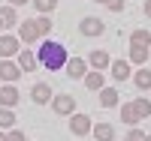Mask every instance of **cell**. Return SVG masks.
<instances>
[{"instance_id":"1","label":"cell","mask_w":151,"mask_h":141,"mask_svg":"<svg viewBox=\"0 0 151 141\" xmlns=\"http://www.w3.org/2000/svg\"><path fill=\"white\" fill-rule=\"evenodd\" d=\"M67 60H70V51L60 45V42H52V39H45L42 48H40V54H36V63L45 66L48 72H60V69L67 66Z\"/></svg>"},{"instance_id":"2","label":"cell","mask_w":151,"mask_h":141,"mask_svg":"<svg viewBox=\"0 0 151 141\" xmlns=\"http://www.w3.org/2000/svg\"><path fill=\"white\" fill-rule=\"evenodd\" d=\"M52 111L60 114V117L76 114V96H73V93H58V96H52Z\"/></svg>"},{"instance_id":"3","label":"cell","mask_w":151,"mask_h":141,"mask_svg":"<svg viewBox=\"0 0 151 141\" xmlns=\"http://www.w3.org/2000/svg\"><path fill=\"white\" fill-rule=\"evenodd\" d=\"M18 51H21V39L18 36H9V33L0 36V60H12Z\"/></svg>"},{"instance_id":"4","label":"cell","mask_w":151,"mask_h":141,"mask_svg":"<svg viewBox=\"0 0 151 141\" xmlns=\"http://www.w3.org/2000/svg\"><path fill=\"white\" fill-rule=\"evenodd\" d=\"M91 117L88 114H70V132L76 138H85V135H91Z\"/></svg>"},{"instance_id":"5","label":"cell","mask_w":151,"mask_h":141,"mask_svg":"<svg viewBox=\"0 0 151 141\" xmlns=\"http://www.w3.org/2000/svg\"><path fill=\"white\" fill-rule=\"evenodd\" d=\"M79 33H82V36H103V33H106V24H103V18L88 15V18L79 21Z\"/></svg>"},{"instance_id":"6","label":"cell","mask_w":151,"mask_h":141,"mask_svg":"<svg viewBox=\"0 0 151 141\" xmlns=\"http://www.w3.org/2000/svg\"><path fill=\"white\" fill-rule=\"evenodd\" d=\"M18 39H21L24 45H30V42H36V39H40V30H36V18H33V21H18Z\"/></svg>"},{"instance_id":"7","label":"cell","mask_w":151,"mask_h":141,"mask_svg":"<svg viewBox=\"0 0 151 141\" xmlns=\"http://www.w3.org/2000/svg\"><path fill=\"white\" fill-rule=\"evenodd\" d=\"M18 99H21V93H18V87H15V84L0 87V108H15V105H18Z\"/></svg>"},{"instance_id":"8","label":"cell","mask_w":151,"mask_h":141,"mask_svg":"<svg viewBox=\"0 0 151 141\" xmlns=\"http://www.w3.org/2000/svg\"><path fill=\"white\" fill-rule=\"evenodd\" d=\"M64 69H67V75H70L73 81H76V78H85V75H88V60H82V57H70Z\"/></svg>"},{"instance_id":"9","label":"cell","mask_w":151,"mask_h":141,"mask_svg":"<svg viewBox=\"0 0 151 141\" xmlns=\"http://www.w3.org/2000/svg\"><path fill=\"white\" fill-rule=\"evenodd\" d=\"M18 78H21L18 63H12V60H0V81L12 84V81H18Z\"/></svg>"},{"instance_id":"10","label":"cell","mask_w":151,"mask_h":141,"mask_svg":"<svg viewBox=\"0 0 151 141\" xmlns=\"http://www.w3.org/2000/svg\"><path fill=\"white\" fill-rule=\"evenodd\" d=\"M15 57H18L15 63H18V69H21V72H33L36 66H40V63H36V54H33L30 48H21Z\"/></svg>"},{"instance_id":"11","label":"cell","mask_w":151,"mask_h":141,"mask_svg":"<svg viewBox=\"0 0 151 141\" xmlns=\"http://www.w3.org/2000/svg\"><path fill=\"white\" fill-rule=\"evenodd\" d=\"M109 63H112V60H109V54H106L103 48H94L91 54H88V66H94L97 72H103V69H109Z\"/></svg>"},{"instance_id":"12","label":"cell","mask_w":151,"mask_h":141,"mask_svg":"<svg viewBox=\"0 0 151 141\" xmlns=\"http://www.w3.org/2000/svg\"><path fill=\"white\" fill-rule=\"evenodd\" d=\"M109 69H112V78H115V81H127L130 75H133L127 60H112V63H109Z\"/></svg>"},{"instance_id":"13","label":"cell","mask_w":151,"mask_h":141,"mask_svg":"<svg viewBox=\"0 0 151 141\" xmlns=\"http://www.w3.org/2000/svg\"><path fill=\"white\" fill-rule=\"evenodd\" d=\"M30 99L36 102V105H45V102L52 99V87L42 84V81H40V84H33V87H30Z\"/></svg>"},{"instance_id":"14","label":"cell","mask_w":151,"mask_h":141,"mask_svg":"<svg viewBox=\"0 0 151 141\" xmlns=\"http://www.w3.org/2000/svg\"><path fill=\"white\" fill-rule=\"evenodd\" d=\"M91 132L97 141H115V126L112 123H97V126H91Z\"/></svg>"},{"instance_id":"15","label":"cell","mask_w":151,"mask_h":141,"mask_svg":"<svg viewBox=\"0 0 151 141\" xmlns=\"http://www.w3.org/2000/svg\"><path fill=\"white\" fill-rule=\"evenodd\" d=\"M0 27H18V15H15V6H0Z\"/></svg>"},{"instance_id":"16","label":"cell","mask_w":151,"mask_h":141,"mask_svg":"<svg viewBox=\"0 0 151 141\" xmlns=\"http://www.w3.org/2000/svg\"><path fill=\"white\" fill-rule=\"evenodd\" d=\"M85 87H88V90H103V87H106V78H103V72H88L85 75Z\"/></svg>"},{"instance_id":"17","label":"cell","mask_w":151,"mask_h":141,"mask_svg":"<svg viewBox=\"0 0 151 141\" xmlns=\"http://www.w3.org/2000/svg\"><path fill=\"white\" fill-rule=\"evenodd\" d=\"M100 105L103 108H115L118 105V90L115 87H103V90H100Z\"/></svg>"},{"instance_id":"18","label":"cell","mask_w":151,"mask_h":141,"mask_svg":"<svg viewBox=\"0 0 151 141\" xmlns=\"http://www.w3.org/2000/svg\"><path fill=\"white\" fill-rule=\"evenodd\" d=\"M130 45L133 48H148L151 45V33L148 30H133L130 33Z\"/></svg>"},{"instance_id":"19","label":"cell","mask_w":151,"mask_h":141,"mask_svg":"<svg viewBox=\"0 0 151 141\" xmlns=\"http://www.w3.org/2000/svg\"><path fill=\"white\" fill-rule=\"evenodd\" d=\"M121 123H127V126H136V123H139V114H136L133 102H127V105H121Z\"/></svg>"},{"instance_id":"20","label":"cell","mask_w":151,"mask_h":141,"mask_svg":"<svg viewBox=\"0 0 151 141\" xmlns=\"http://www.w3.org/2000/svg\"><path fill=\"white\" fill-rule=\"evenodd\" d=\"M133 84L139 87V90H151V69H145V66H142L139 72L133 75Z\"/></svg>"},{"instance_id":"21","label":"cell","mask_w":151,"mask_h":141,"mask_svg":"<svg viewBox=\"0 0 151 141\" xmlns=\"http://www.w3.org/2000/svg\"><path fill=\"white\" fill-rule=\"evenodd\" d=\"M133 108H136V114H139V120H145L148 114H151V99L136 96V99H133Z\"/></svg>"},{"instance_id":"22","label":"cell","mask_w":151,"mask_h":141,"mask_svg":"<svg viewBox=\"0 0 151 141\" xmlns=\"http://www.w3.org/2000/svg\"><path fill=\"white\" fill-rule=\"evenodd\" d=\"M127 63L145 66V63H148V48H133V45H130V60H127Z\"/></svg>"},{"instance_id":"23","label":"cell","mask_w":151,"mask_h":141,"mask_svg":"<svg viewBox=\"0 0 151 141\" xmlns=\"http://www.w3.org/2000/svg\"><path fill=\"white\" fill-rule=\"evenodd\" d=\"M15 114H12V108H0V129H12L15 126Z\"/></svg>"},{"instance_id":"24","label":"cell","mask_w":151,"mask_h":141,"mask_svg":"<svg viewBox=\"0 0 151 141\" xmlns=\"http://www.w3.org/2000/svg\"><path fill=\"white\" fill-rule=\"evenodd\" d=\"M30 3L40 9L42 15H48V12H55V9H58V0H30Z\"/></svg>"},{"instance_id":"25","label":"cell","mask_w":151,"mask_h":141,"mask_svg":"<svg viewBox=\"0 0 151 141\" xmlns=\"http://www.w3.org/2000/svg\"><path fill=\"white\" fill-rule=\"evenodd\" d=\"M36 30H40V36H45L48 30H52V21H48V15H42V18H36Z\"/></svg>"},{"instance_id":"26","label":"cell","mask_w":151,"mask_h":141,"mask_svg":"<svg viewBox=\"0 0 151 141\" xmlns=\"http://www.w3.org/2000/svg\"><path fill=\"white\" fill-rule=\"evenodd\" d=\"M124 141H145V132H142V129H136V126H133V129L127 132V138H124Z\"/></svg>"},{"instance_id":"27","label":"cell","mask_w":151,"mask_h":141,"mask_svg":"<svg viewBox=\"0 0 151 141\" xmlns=\"http://www.w3.org/2000/svg\"><path fill=\"white\" fill-rule=\"evenodd\" d=\"M106 9H109V12H124V0H109Z\"/></svg>"},{"instance_id":"28","label":"cell","mask_w":151,"mask_h":141,"mask_svg":"<svg viewBox=\"0 0 151 141\" xmlns=\"http://www.w3.org/2000/svg\"><path fill=\"white\" fill-rule=\"evenodd\" d=\"M6 141H24V132H18V129H9V132H6Z\"/></svg>"},{"instance_id":"29","label":"cell","mask_w":151,"mask_h":141,"mask_svg":"<svg viewBox=\"0 0 151 141\" xmlns=\"http://www.w3.org/2000/svg\"><path fill=\"white\" fill-rule=\"evenodd\" d=\"M142 12H145V15L151 18V0H145V3H142Z\"/></svg>"},{"instance_id":"30","label":"cell","mask_w":151,"mask_h":141,"mask_svg":"<svg viewBox=\"0 0 151 141\" xmlns=\"http://www.w3.org/2000/svg\"><path fill=\"white\" fill-rule=\"evenodd\" d=\"M24 3H30V0H9V6H24Z\"/></svg>"},{"instance_id":"31","label":"cell","mask_w":151,"mask_h":141,"mask_svg":"<svg viewBox=\"0 0 151 141\" xmlns=\"http://www.w3.org/2000/svg\"><path fill=\"white\" fill-rule=\"evenodd\" d=\"M94 3H103V6H106V3H109V0H94Z\"/></svg>"},{"instance_id":"32","label":"cell","mask_w":151,"mask_h":141,"mask_svg":"<svg viewBox=\"0 0 151 141\" xmlns=\"http://www.w3.org/2000/svg\"><path fill=\"white\" fill-rule=\"evenodd\" d=\"M0 141H6V135H3V132H0Z\"/></svg>"},{"instance_id":"33","label":"cell","mask_w":151,"mask_h":141,"mask_svg":"<svg viewBox=\"0 0 151 141\" xmlns=\"http://www.w3.org/2000/svg\"><path fill=\"white\" fill-rule=\"evenodd\" d=\"M145 141H151V135H145Z\"/></svg>"}]
</instances>
